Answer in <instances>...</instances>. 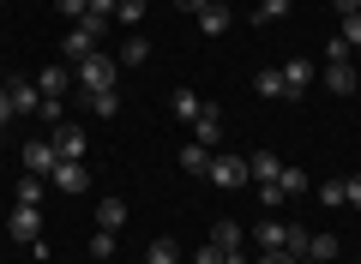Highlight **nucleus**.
Here are the masks:
<instances>
[{"instance_id":"obj_28","label":"nucleus","mask_w":361,"mask_h":264,"mask_svg":"<svg viewBox=\"0 0 361 264\" xmlns=\"http://www.w3.org/2000/svg\"><path fill=\"white\" fill-rule=\"evenodd\" d=\"M115 18H121V25H133V30H139V18H145V0H121V6H115Z\"/></svg>"},{"instance_id":"obj_8","label":"nucleus","mask_w":361,"mask_h":264,"mask_svg":"<svg viewBox=\"0 0 361 264\" xmlns=\"http://www.w3.org/2000/svg\"><path fill=\"white\" fill-rule=\"evenodd\" d=\"M187 132H193V144H205V151H217V144H223V114H217V108L205 102V114H199V120L187 126Z\"/></svg>"},{"instance_id":"obj_37","label":"nucleus","mask_w":361,"mask_h":264,"mask_svg":"<svg viewBox=\"0 0 361 264\" xmlns=\"http://www.w3.org/2000/svg\"><path fill=\"white\" fill-rule=\"evenodd\" d=\"M115 6L121 0H90V18H115Z\"/></svg>"},{"instance_id":"obj_36","label":"nucleus","mask_w":361,"mask_h":264,"mask_svg":"<svg viewBox=\"0 0 361 264\" xmlns=\"http://www.w3.org/2000/svg\"><path fill=\"white\" fill-rule=\"evenodd\" d=\"M193 264H223V252H217V246H211V240H205V246L193 252Z\"/></svg>"},{"instance_id":"obj_23","label":"nucleus","mask_w":361,"mask_h":264,"mask_svg":"<svg viewBox=\"0 0 361 264\" xmlns=\"http://www.w3.org/2000/svg\"><path fill=\"white\" fill-rule=\"evenodd\" d=\"M115 108H121V96H115V90H90V114H97V120H109Z\"/></svg>"},{"instance_id":"obj_7","label":"nucleus","mask_w":361,"mask_h":264,"mask_svg":"<svg viewBox=\"0 0 361 264\" xmlns=\"http://www.w3.org/2000/svg\"><path fill=\"white\" fill-rule=\"evenodd\" d=\"M54 156L61 163H85V126H54Z\"/></svg>"},{"instance_id":"obj_38","label":"nucleus","mask_w":361,"mask_h":264,"mask_svg":"<svg viewBox=\"0 0 361 264\" xmlns=\"http://www.w3.org/2000/svg\"><path fill=\"white\" fill-rule=\"evenodd\" d=\"M13 120V96H6V78H0V126Z\"/></svg>"},{"instance_id":"obj_10","label":"nucleus","mask_w":361,"mask_h":264,"mask_svg":"<svg viewBox=\"0 0 361 264\" xmlns=\"http://www.w3.org/2000/svg\"><path fill=\"white\" fill-rule=\"evenodd\" d=\"M54 163H61V156H54V144H49V139H30V144H25V168H30V175L49 180V175H54Z\"/></svg>"},{"instance_id":"obj_32","label":"nucleus","mask_w":361,"mask_h":264,"mask_svg":"<svg viewBox=\"0 0 361 264\" xmlns=\"http://www.w3.org/2000/svg\"><path fill=\"white\" fill-rule=\"evenodd\" d=\"M325 61H349V42L343 37H325Z\"/></svg>"},{"instance_id":"obj_18","label":"nucleus","mask_w":361,"mask_h":264,"mask_svg":"<svg viewBox=\"0 0 361 264\" xmlns=\"http://www.w3.org/2000/svg\"><path fill=\"white\" fill-rule=\"evenodd\" d=\"M145 264H180V240H169V234H157L151 246H145Z\"/></svg>"},{"instance_id":"obj_25","label":"nucleus","mask_w":361,"mask_h":264,"mask_svg":"<svg viewBox=\"0 0 361 264\" xmlns=\"http://www.w3.org/2000/svg\"><path fill=\"white\" fill-rule=\"evenodd\" d=\"M277 187H283V199H289V192H307V187H313V180H307V175H301V168H283V175H277Z\"/></svg>"},{"instance_id":"obj_29","label":"nucleus","mask_w":361,"mask_h":264,"mask_svg":"<svg viewBox=\"0 0 361 264\" xmlns=\"http://www.w3.org/2000/svg\"><path fill=\"white\" fill-rule=\"evenodd\" d=\"M229 25V6H205V13H199V30H223Z\"/></svg>"},{"instance_id":"obj_12","label":"nucleus","mask_w":361,"mask_h":264,"mask_svg":"<svg viewBox=\"0 0 361 264\" xmlns=\"http://www.w3.org/2000/svg\"><path fill=\"white\" fill-rule=\"evenodd\" d=\"M361 84V73L349 61H325V90H337V96H349V90Z\"/></svg>"},{"instance_id":"obj_9","label":"nucleus","mask_w":361,"mask_h":264,"mask_svg":"<svg viewBox=\"0 0 361 264\" xmlns=\"http://www.w3.org/2000/svg\"><path fill=\"white\" fill-rule=\"evenodd\" d=\"M6 96H13V114H37L42 108V90L30 78H6Z\"/></svg>"},{"instance_id":"obj_21","label":"nucleus","mask_w":361,"mask_h":264,"mask_svg":"<svg viewBox=\"0 0 361 264\" xmlns=\"http://www.w3.org/2000/svg\"><path fill=\"white\" fill-rule=\"evenodd\" d=\"M247 168H253V180H277V175H283L271 151H253V156H247Z\"/></svg>"},{"instance_id":"obj_20","label":"nucleus","mask_w":361,"mask_h":264,"mask_svg":"<svg viewBox=\"0 0 361 264\" xmlns=\"http://www.w3.org/2000/svg\"><path fill=\"white\" fill-rule=\"evenodd\" d=\"M145 61H151V42H145L139 30H133V37L121 42V66H145Z\"/></svg>"},{"instance_id":"obj_42","label":"nucleus","mask_w":361,"mask_h":264,"mask_svg":"<svg viewBox=\"0 0 361 264\" xmlns=\"http://www.w3.org/2000/svg\"><path fill=\"white\" fill-rule=\"evenodd\" d=\"M145 6H151V0H145Z\"/></svg>"},{"instance_id":"obj_5","label":"nucleus","mask_w":361,"mask_h":264,"mask_svg":"<svg viewBox=\"0 0 361 264\" xmlns=\"http://www.w3.org/2000/svg\"><path fill=\"white\" fill-rule=\"evenodd\" d=\"M241 234H247V228L229 222V216H223V222H211V246L223 252V264H247V258H241Z\"/></svg>"},{"instance_id":"obj_31","label":"nucleus","mask_w":361,"mask_h":264,"mask_svg":"<svg viewBox=\"0 0 361 264\" xmlns=\"http://www.w3.org/2000/svg\"><path fill=\"white\" fill-rule=\"evenodd\" d=\"M54 6H61V13H66V18H73V25H78V18H85V13H90V0H54Z\"/></svg>"},{"instance_id":"obj_41","label":"nucleus","mask_w":361,"mask_h":264,"mask_svg":"<svg viewBox=\"0 0 361 264\" xmlns=\"http://www.w3.org/2000/svg\"><path fill=\"white\" fill-rule=\"evenodd\" d=\"M355 96H361V84H355Z\"/></svg>"},{"instance_id":"obj_14","label":"nucleus","mask_w":361,"mask_h":264,"mask_svg":"<svg viewBox=\"0 0 361 264\" xmlns=\"http://www.w3.org/2000/svg\"><path fill=\"white\" fill-rule=\"evenodd\" d=\"M169 108H175V120H180V126H193L199 114H205V96H199V90H187V84H180V90H175V102H169Z\"/></svg>"},{"instance_id":"obj_24","label":"nucleus","mask_w":361,"mask_h":264,"mask_svg":"<svg viewBox=\"0 0 361 264\" xmlns=\"http://www.w3.org/2000/svg\"><path fill=\"white\" fill-rule=\"evenodd\" d=\"M42 192H49V180H42V175L18 180V204H42Z\"/></svg>"},{"instance_id":"obj_11","label":"nucleus","mask_w":361,"mask_h":264,"mask_svg":"<svg viewBox=\"0 0 361 264\" xmlns=\"http://www.w3.org/2000/svg\"><path fill=\"white\" fill-rule=\"evenodd\" d=\"M253 246H259V252H283V246H289V222H277V216L259 222V228H253Z\"/></svg>"},{"instance_id":"obj_34","label":"nucleus","mask_w":361,"mask_h":264,"mask_svg":"<svg viewBox=\"0 0 361 264\" xmlns=\"http://www.w3.org/2000/svg\"><path fill=\"white\" fill-rule=\"evenodd\" d=\"M343 204H349V210H361V175L343 180Z\"/></svg>"},{"instance_id":"obj_40","label":"nucleus","mask_w":361,"mask_h":264,"mask_svg":"<svg viewBox=\"0 0 361 264\" xmlns=\"http://www.w3.org/2000/svg\"><path fill=\"white\" fill-rule=\"evenodd\" d=\"M337 13H343V18H349V13H361V0H337Z\"/></svg>"},{"instance_id":"obj_17","label":"nucleus","mask_w":361,"mask_h":264,"mask_svg":"<svg viewBox=\"0 0 361 264\" xmlns=\"http://www.w3.org/2000/svg\"><path fill=\"white\" fill-rule=\"evenodd\" d=\"M49 187H61V192H85V163H54Z\"/></svg>"},{"instance_id":"obj_16","label":"nucleus","mask_w":361,"mask_h":264,"mask_svg":"<svg viewBox=\"0 0 361 264\" xmlns=\"http://www.w3.org/2000/svg\"><path fill=\"white\" fill-rule=\"evenodd\" d=\"M37 90H42V96H66V90H73V66H49V73H37Z\"/></svg>"},{"instance_id":"obj_39","label":"nucleus","mask_w":361,"mask_h":264,"mask_svg":"<svg viewBox=\"0 0 361 264\" xmlns=\"http://www.w3.org/2000/svg\"><path fill=\"white\" fill-rule=\"evenodd\" d=\"M205 6H217V0H180V13H205Z\"/></svg>"},{"instance_id":"obj_22","label":"nucleus","mask_w":361,"mask_h":264,"mask_svg":"<svg viewBox=\"0 0 361 264\" xmlns=\"http://www.w3.org/2000/svg\"><path fill=\"white\" fill-rule=\"evenodd\" d=\"M253 90H259V96H283V73H277V66H265V73L253 78Z\"/></svg>"},{"instance_id":"obj_35","label":"nucleus","mask_w":361,"mask_h":264,"mask_svg":"<svg viewBox=\"0 0 361 264\" xmlns=\"http://www.w3.org/2000/svg\"><path fill=\"white\" fill-rule=\"evenodd\" d=\"M253 264H301V258H295V252H259Z\"/></svg>"},{"instance_id":"obj_4","label":"nucleus","mask_w":361,"mask_h":264,"mask_svg":"<svg viewBox=\"0 0 361 264\" xmlns=\"http://www.w3.org/2000/svg\"><path fill=\"white\" fill-rule=\"evenodd\" d=\"M37 228H42V210H37V204H13V216H6V234H13L18 240V246H37Z\"/></svg>"},{"instance_id":"obj_33","label":"nucleus","mask_w":361,"mask_h":264,"mask_svg":"<svg viewBox=\"0 0 361 264\" xmlns=\"http://www.w3.org/2000/svg\"><path fill=\"white\" fill-rule=\"evenodd\" d=\"M319 199L325 204H343V180H319Z\"/></svg>"},{"instance_id":"obj_15","label":"nucleus","mask_w":361,"mask_h":264,"mask_svg":"<svg viewBox=\"0 0 361 264\" xmlns=\"http://www.w3.org/2000/svg\"><path fill=\"white\" fill-rule=\"evenodd\" d=\"M211 156H217V151H205V144L187 139V144H180V175H211Z\"/></svg>"},{"instance_id":"obj_19","label":"nucleus","mask_w":361,"mask_h":264,"mask_svg":"<svg viewBox=\"0 0 361 264\" xmlns=\"http://www.w3.org/2000/svg\"><path fill=\"white\" fill-rule=\"evenodd\" d=\"M121 222H127V199H103V204H97V228H109V234H115Z\"/></svg>"},{"instance_id":"obj_27","label":"nucleus","mask_w":361,"mask_h":264,"mask_svg":"<svg viewBox=\"0 0 361 264\" xmlns=\"http://www.w3.org/2000/svg\"><path fill=\"white\" fill-rule=\"evenodd\" d=\"M283 13H289V0H259V6H253L259 25H271V18H283Z\"/></svg>"},{"instance_id":"obj_2","label":"nucleus","mask_w":361,"mask_h":264,"mask_svg":"<svg viewBox=\"0 0 361 264\" xmlns=\"http://www.w3.org/2000/svg\"><path fill=\"white\" fill-rule=\"evenodd\" d=\"M115 73H121V61H109V54H85V61L73 66V84H85V90H115Z\"/></svg>"},{"instance_id":"obj_1","label":"nucleus","mask_w":361,"mask_h":264,"mask_svg":"<svg viewBox=\"0 0 361 264\" xmlns=\"http://www.w3.org/2000/svg\"><path fill=\"white\" fill-rule=\"evenodd\" d=\"M103 30H109V18H78V25L73 30H66V42H61V54H66V66H78V61H85V54H97V37H103Z\"/></svg>"},{"instance_id":"obj_13","label":"nucleus","mask_w":361,"mask_h":264,"mask_svg":"<svg viewBox=\"0 0 361 264\" xmlns=\"http://www.w3.org/2000/svg\"><path fill=\"white\" fill-rule=\"evenodd\" d=\"M301 258H313V264H337V234H331V228H313Z\"/></svg>"},{"instance_id":"obj_6","label":"nucleus","mask_w":361,"mask_h":264,"mask_svg":"<svg viewBox=\"0 0 361 264\" xmlns=\"http://www.w3.org/2000/svg\"><path fill=\"white\" fill-rule=\"evenodd\" d=\"M277 73H283V96H301V90H307L313 78H319V66H313V61H301V54H295V61H283Z\"/></svg>"},{"instance_id":"obj_26","label":"nucleus","mask_w":361,"mask_h":264,"mask_svg":"<svg viewBox=\"0 0 361 264\" xmlns=\"http://www.w3.org/2000/svg\"><path fill=\"white\" fill-rule=\"evenodd\" d=\"M90 258H115V234H109V228L90 234Z\"/></svg>"},{"instance_id":"obj_3","label":"nucleus","mask_w":361,"mask_h":264,"mask_svg":"<svg viewBox=\"0 0 361 264\" xmlns=\"http://www.w3.org/2000/svg\"><path fill=\"white\" fill-rule=\"evenodd\" d=\"M205 180H211V187H229V192H235V187H247V180H253V168H247V156H223V151H217V156H211V175H205Z\"/></svg>"},{"instance_id":"obj_30","label":"nucleus","mask_w":361,"mask_h":264,"mask_svg":"<svg viewBox=\"0 0 361 264\" xmlns=\"http://www.w3.org/2000/svg\"><path fill=\"white\" fill-rule=\"evenodd\" d=\"M343 42H349V49H361V13L343 18Z\"/></svg>"}]
</instances>
